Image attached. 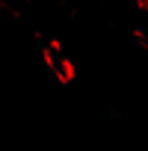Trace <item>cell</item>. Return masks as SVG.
Here are the masks:
<instances>
[{"label": "cell", "mask_w": 148, "mask_h": 151, "mask_svg": "<svg viewBox=\"0 0 148 151\" xmlns=\"http://www.w3.org/2000/svg\"><path fill=\"white\" fill-rule=\"evenodd\" d=\"M119 116H121V113H119V110H116V107H107V119H110V122H116V119H119Z\"/></svg>", "instance_id": "cell-2"}, {"label": "cell", "mask_w": 148, "mask_h": 151, "mask_svg": "<svg viewBox=\"0 0 148 151\" xmlns=\"http://www.w3.org/2000/svg\"><path fill=\"white\" fill-rule=\"evenodd\" d=\"M136 9H139V12H145V15H148V0H136Z\"/></svg>", "instance_id": "cell-3"}, {"label": "cell", "mask_w": 148, "mask_h": 151, "mask_svg": "<svg viewBox=\"0 0 148 151\" xmlns=\"http://www.w3.org/2000/svg\"><path fill=\"white\" fill-rule=\"evenodd\" d=\"M56 83L59 86H71L74 80L80 77V65H77V59L74 56H59V65H56Z\"/></svg>", "instance_id": "cell-1"}]
</instances>
